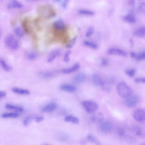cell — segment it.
Masks as SVG:
<instances>
[{
  "mask_svg": "<svg viewBox=\"0 0 145 145\" xmlns=\"http://www.w3.org/2000/svg\"><path fill=\"white\" fill-rule=\"evenodd\" d=\"M27 1H31V0H27Z\"/></svg>",
  "mask_w": 145,
  "mask_h": 145,
  "instance_id": "47",
  "label": "cell"
},
{
  "mask_svg": "<svg viewBox=\"0 0 145 145\" xmlns=\"http://www.w3.org/2000/svg\"><path fill=\"white\" fill-rule=\"evenodd\" d=\"M117 90L119 95L124 98H127L131 96L133 92L131 88L123 82H121L118 83Z\"/></svg>",
  "mask_w": 145,
  "mask_h": 145,
  "instance_id": "1",
  "label": "cell"
},
{
  "mask_svg": "<svg viewBox=\"0 0 145 145\" xmlns=\"http://www.w3.org/2000/svg\"><path fill=\"white\" fill-rule=\"evenodd\" d=\"M139 101V97L137 96L131 95L127 97L124 101V103L127 107L129 108L133 107L137 105Z\"/></svg>",
  "mask_w": 145,
  "mask_h": 145,
  "instance_id": "5",
  "label": "cell"
},
{
  "mask_svg": "<svg viewBox=\"0 0 145 145\" xmlns=\"http://www.w3.org/2000/svg\"><path fill=\"white\" fill-rule=\"evenodd\" d=\"M69 1V0H64L62 4V6L63 8H65L67 7Z\"/></svg>",
  "mask_w": 145,
  "mask_h": 145,
  "instance_id": "42",
  "label": "cell"
},
{
  "mask_svg": "<svg viewBox=\"0 0 145 145\" xmlns=\"http://www.w3.org/2000/svg\"><path fill=\"white\" fill-rule=\"evenodd\" d=\"M1 32H0V37H1Z\"/></svg>",
  "mask_w": 145,
  "mask_h": 145,
  "instance_id": "46",
  "label": "cell"
},
{
  "mask_svg": "<svg viewBox=\"0 0 145 145\" xmlns=\"http://www.w3.org/2000/svg\"><path fill=\"white\" fill-rule=\"evenodd\" d=\"M13 92L20 95H29L30 92L28 90L18 88L17 87L13 88L12 89Z\"/></svg>",
  "mask_w": 145,
  "mask_h": 145,
  "instance_id": "19",
  "label": "cell"
},
{
  "mask_svg": "<svg viewBox=\"0 0 145 145\" xmlns=\"http://www.w3.org/2000/svg\"><path fill=\"white\" fill-rule=\"evenodd\" d=\"M112 123L109 121H106L101 124L100 129L102 132L107 133L109 132L112 130Z\"/></svg>",
  "mask_w": 145,
  "mask_h": 145,
  "instance_id": "12",
  "label": "cell"
},
{
  "mask_svg": "<svg viewBox=\"0 0 145 145\" xmlns=\"http://www.w3.org/2000/svg\"><path fill=\"white\" fill-rule=\"evenodd\" d=\"M38 55L34 52H30L27 55V58L30 60H34L37 58Z\"/></svg>",
  "mask_w": 145,
  "mask_h": 145,
  "instance_id": "32",
  "label": "cell"
},
{
  "mask_svg": "<svg viewBox=\"0 0 145 145\" xmlns=\"http://www.w3.org/2000/svg\"><path fill=\"white\" fill-rule=\"evenodd\" d=\"M78 12L79 14L82 15L92 16L95 14V13L94 11L85 9H80Z\"/></svg>",
  "mask_w": 145,
  "mask_h": 145,
  "instance_id": "28",
  "label": "cell"
},
{
  "mask_svg": "<svg viewBox=\"0 0 145 145\" xmlns=\"http://www.w3.org/2000/svg\"><path fill=\"white\" fill-rule=\"evenodd\" d=\"M53 26L55 35L63 34L66 32V26L61 20H58L54 23Z\"/></svg>",
  "mask_w": 145,
  "mask_h": 145,
  "instance_id": "3",
  "label": "cell"
},
{
  "mask_svg": "<svg viewBox=\"0 0 145 145\" xmlns=\"http://www.w3.org/2000/svg\"><path fill=\"white\" fill-rule=\"evenodd\" d=\"M61 54V51L59 49L54 50L49 54L47 59L48 63L53 62Z\"/></svg>",
  "mask_w": 145,
  "mask_h": 145,
  "instance_id": "9",
  "label": "cell"
},
{
  "mask_svg": "<svg viewBox=\"0 0 145 145\" xmlns=\"http://www.w3.org/2000/svg\"><path fill=\"white\" fill-rule=\"evenodd\" d=\"M104 119L103 114L101 112L98 113L94 114L91 118L92 122L95 123H99L102 122Z\"/></svg>",
  "mask_w": 145,
  "mask_h": 145,
  "instance_id": "10",
  "label": "cell"
},
{
  "mask_svg": "<svg viewBox=\"0 0 145 145\" xmlns=\"http://www.w3.org/2000/svg\"><path fill=\"white\" fill-rule=\"evenodd\" d=\"M54 72L52 71H46L40 73L39 75L40 76L45 78H51L55 75Z\"/></svg>",
  "mask_w": 145,
  "mask_h": 145,
  "instance_id": "24",
  "label": "cell"
},
{
  "mask_svg": "<svg viewBox=\"0 0 145 145\" xmlns=\"http://www.w3.org/2000/svg\"><path fill=\"white\" fill-rule=\"evenodd\" d=\"M133 117L134 119L137 122L140 123L144 122L145 119L144 111L142 109L137 110L134 113Z\"/></svg>",
  "mask_w": 145,
  "mask_h": 145,
  "instance_id": "7",
  "label": "cell"
},
{
  "mask_svg": "<svg viewBox=\"0 0 145 145\" xmlns=\"http://www.w3.org/2000/svg\"><path fill=\"white\" fill-rule=\"evenodd\" d=\"M137 61L144 60L145 59V52L144 51L141 52L139 54H137L136 58H135Z\"/></svg>",
  "mask_w": 145,
  "mask_h": 145,
  "instance_id": "31",
  "label": "cell"
},
{
  "mask_svg": "<svg viewBox=\"0 0 145 145\" xmlns=\"http://www.w3.org/2000/svg\"><path fill=\"white\" fill-rule=\"evenodd\" d=\"M83 43L85 46L93 49H96L98 48V46L96 44L87 40H85Z\"/></svg>",
  "mask_w": 145,
  "mask_h": 145,
  "instance_id": "26",
  "label": "cell"
},
{
  "mask_svg": "<svg viewBox=\"0 0 145 145\" xmlns=\"http://www.w3.org/2000/svg\"><path fill=\"white\" fill-rule=\"evenodd\" d=\"M86 78L85 75L83 73L77 74L74 78V82L77 83H82L85 81Z\"/></svg>",
  "mask_w": 145,
  "mask_h": 145,
  "instance_id": "16",
  "label": "cell"
},
{
  "mask_svg": "<svg viewBox=\"0 0 145 145\" xmlns=\"http://www.w3.org/2000/svg\"><path fill=\"white\" fill-rule=\"evenodd\" d=\"M145 4L144 2L142 3L140 6V10L143 13H144L145 11Z\"/></svg>",
  "mask_w": 145,
  "mask_h": 145,
  "instance_id": "41",
  "label": "cell"
},
{
  "mask_svg": "<svg viewBox=\"0 0 145 145\" xmlns=\"http://www.w3.org/2000/svg\"><path fill=\"white\" fill-rule=\"evenodd\" d=\"M133 35L136 37L143 38L145 36V28L143 26L138 28L134 31Z\"/></svg>",
  "mask_w": 145,
  "mask_h": 145,
  "instance_id": "13",
  "label": "cell"
},
{
  "mask_svg": "<svg viewBox=\"0 0 145 145\" xmlns=\"http://www.w3.org/2000/svg\"><path fill=\"white\" fill-rule=\"evenodd\" d=\"M4 42L6 46L9 49L15 50L19 48L18 40L13 35L9 34L7 36L5 39Z\"/></svg>",
  "mask_w": 145,
  "mask_h": 145,
  "instance_id": "2",
  "label": "cell"
},
{
  "mask_svg": "<svg viewBox=\"0 0 145 145\" xmlns=\"http://www.w3.org/2000/svg\"><path fill=\"white\" fill-rule=\"evenodd\" d=\"M65 120L66 122H70L74 124H78L79 123V120L78 118L71 116L66 117Z\"/></svg>",
  "mask_w": 145,
  "mask_h": 145,
  "instance_id": "23",
  "label": "cell"
},
{
  "mask_svg": "<svg viewBox=\"0 0 145 145\" xmlns=\"http://www.w3.org/2000/svg\"><path fill=\"white\" fill-rule=\"evenodd\" d=\"M117 132L118 135L120 137H123L124 136L125 134V131L122 127H119L117 129Z\"/></svg>",
  "mask_w": 145,
  "mask_h": 145,
  "instance_id": "34",
  "label": "cell"
},
{
  "mask_svg": "<svg viewBox=\"0 0 145 145\" xmlns=\"http://www.w3.org/2000/svg\"><path fill=\"white\" fill-rule=\"evenodd\" d=\"M125 72L128 76L131 78H132L135 75L136 72L135 70L134 69H129L126 70Z\"/></svg>",
  "mask_w": 145,
  "mask_h": 145,
  "instance_id": "30",
  "label": "cell"
},
{
  "mask_svg": "<svg viewBox=\"0 0 145 145\" xmlns=\"http://www.w3.org/2000/svg\"><path fill=\"white\" fill-rule=\"evenodd\" d=\"M19 114L16 113H5L2 114L1 117L3 118H16L19 117Z\"/></svg>",
  "mask_w": 145,
  "mask_h": 145,
  "instance_id": "22",
  "label": "cell"
},
{
  "mask_svg": "<svg viewBox=\"0 0 145 145\" xmlns=\"http://www.w3.org/2000/svg\"><path fill=\"white\" fill-rule=\"evenodd\" d=\"M94 28L93 27H90L86 32L85 36L86 37L89 38L94 33Z\"/></svg>",
  "mask_w": 145,
  "mask_h": 145,
  "instance_id": "33",
  "label": "cell"
},
{
  "mask_svg": "<svg viewBox=\"0 0 145 145\" xmlns=\"http://www.w3.org/2000/svg\"><path fill=\"white\" fill-rule=\"evenodd\" d=\"M5 107L8 109L14 110L17 112L21 113L23 111V109L22 107L13 105L11 104H7L5 106Z\"/></svg>",
  "mask_w": 145,
  "mask_h": 145,
  "instance_id": "18",
  "label": "cell"
},
{
  "mask_svg": "<svg viewBox=\"0 0 145 145\" xmlns=\"http://www.w3.org/2000/svg\"><path fill=\"white\" fill-rule=\"evenodd\" d=\"M71 53V52L69 50L66 52L63 57V60L64 62L66 63H68L69 62Z\"/></svg>",
  "mask_w": 145,
  "mask_h": 145,
  "instance_id": "35",
  "label": "cell"
},
{
  "mask_svg": "<svg viewBox=\"0 0 145 145\" xmlns=\"http://www.w3.org/2000/svg\"><path fill=\"white\" fill-rule=\"evenodd\" d=\"M129 42L130 45L132 47L133 46L134 44L133 40L132 39H130V40Z\"/></svg>",
  "mask_w": 145,
  "mask_h": 145,
  "instance_id": "45",
  "label": "cell"
},
{
  "mask_svg": "<svg viewBox=\"0 0 145 145\" xmlns=\"http://www.w3.org/2000/svg\"><path fill=\"white\" fill-rule=\"evenodd\" d=\"M134 82L136 83H145V78L144 77H139L134 79Z\"/></svg>",
  "mask_w": 145,
  "mask_h": 145,
  "instance_id": "37",
  "label": "cell"
},
{
  "mask_svg": "<svg viewBox=\"0 0 145 145\" xmlns=\"http://www.w3.org/2000/svg\"><path fill=\"white\" fill-rule=\"evenodd\" d=\"M22 7L23 5L21 2L16 0H13L8 4L7 8L9 9L20 8H22Z\"/></svg>",
  "mask_w": 145,
  "mask_h": 145,
  "instance_id": "15",
  "label": "cell"
},
{
  "mask_svg": "<svg viewBox=\"0 0 145 145\" xmlns=\"http://www.w3.org/2000/svg\"><path fill=\"white\" fill-rule=\"evenodd\" d=\"M56 105L54 103H49L44 107L42 112L44 113H50L54 111L56 108Z\"/></svg>",
  "mask_w": 145,
  "mask_h": 145,
  "instance_id": "14",
  "label": "cell"
},
{
  "mask_svg": "<svg viewBox=\"0 0 145 145\" xmlns=\"http://www.w3.org/2000/svg\"><path fill=\"white\" fill-rule=\"evenodd\" d=\"M107 53L108 55H116L123 57H126L127 55V53L124 50L117 48L109 49L108 50Z\"/></svg>",
  "mask_w": 145,
  "mask_h": 145,
  "instance_id": "6",
  "label": "cell"
},
{
  "mask_svg": "<svg viewBox=\"0 0 145 145\" xmlns=\"http://www.w3.org/2000/svg\"><path fill=\"white\" fill-rule=\"evenodd\" d=\"M137 54L134 52L133 51H131L130 53V56L131 58L133 59H135L136 58V56Z\"/></svg>",
  "mask_w": 145,
  "mask_h": 145,
  "instance_id": "44",
  "label": "cell"
},
{
  "mask_svg": "<svg viewBox=\"0 0 145 145\" xmlns=\"http://www.w3.org/2000/svg\"><path fill=\"white\" fill-rule=\"evenodd\" d=\"M82 105L86 112L88 113H92L95 112L97 109V104L93 101H84L82 102Z\"/></svg>",
  "mask_w": 145,
  "mask_h": 145,
  "instance_id": "4",
  "label": "cell"
},
{
  "mask_svg": "<svg viewBox=\"0 0 145 145\" xmlns=\"http://www.w3.org/2000/svg\"><path fill=\"white\" fill-rule=\"evenodd\" d=\"M87 139L88 140L91 142H97V141L95 138L91 135H89L88 136Z\"/></svg>",
  "mask_w": 145,
  "mask_h": 145,
  "instance_id": "38",
  "label": "cell"
},
{
  "mask_svg": "<svg viewBox=\"0 0 145 145\" xmlns=\"http://www.w3.org/2000/svg\"><path fill=\"white\" fill-rule=\"evenodd\" d=\"M0 65L3 69L6 72H10L12 70L11 67L8 65L5 61L3 59H0Z\"/></svg>",
  "mask_w": 145,
  "mask_h": 145,
  "instance_id": "20",
  "label": "cell"
},
{
  "mask_svg": "<svg viewBox=\"0 0 145 145\" xmlns=\"http://www.w3.org/2000/svg\"><path fill=\"white\" fill-rule=\"evenodd\" d=\"M108 60L106 59L103 58L101 60V65L103 66H106L108 65Z\"/></svg>",
  "mask_w": 145,
  "mask_h": 145,
  "instance_id": "39",
  "label": "cell"
},
{
  "mask_svg": "<svg viewBox=\"0 0 145 145\" xmlns=\"http://www.w3.org/2000/svg\"><path fill=\"white\" fill-rule=\"evenodd\" d=\"M6 96V93L3 91H0V99L5 97Z\"/></svg>",
  "mask_w": 145,
  "mask_h": 145,
  "instance_id": "43",
  "label": "cell"
},
{
  "mask_svg": "<svg viewBox=\"0 0 145 145\" xmlns=\"http://www.w3.org/2000/svg\"><path fill=\"white\" fill-rule=\"evenodd\" d=\"M134 131L136 135L141 138H144V135L143 131L139 127H136L134 128Z\"/></svg>",
  "mask_w": 145,
  "mask_h": 145,
  "instance_id": "27",
  "label": "cell"
},
{
  "mask_svg": "<svg viewBox=\"0 0 145 145\" xmlns=\"http://www.w3.org/2000/svg\"><path fill=\"white\" fill-rule=\"evenodd\" d=\"M60 89L65 91L73 92H74L76 90L75 87L68 84H64L60 87Z\"/></svg>",
  "mask_w": 145,
  "mask_h": 145,
  "instance_id": "17",
  "label": "cell"
},
{
  "mask_svg": "<svg viewBox=\"0 0 145 145\" xmlns=\"http://www.w3.org/2000/svg\"><path fill=\"white\" fill-rule=\"evenodd\" d=\"M123 19L124 21L129 23L133 24L136 21L135 17L132 15H126L124 16Z\"/></svg>",
  "mask_w": 145,
  "mask_h": 145,
  "instance_id": "21",
  "label": "cell"
},
{
  "mask_svg": "<svg viewBox=\"0 0 145 145\" xmlns=\"http://www.w3.org/2000/svg\"><path fill=\"white\" fill-rule=\"evenodd\" d=\"M33 119V118L30 116H28L25 118L23 121L24 125L25 126H28Z\"/></svg>",
  "mask_w": 145,
  "mask_h": 145,
  "instance_id": "36",
  "label": "cell"
},
{
  "mask_svg": "<svg viewBox=\"0 0 145 145\" xmlns=\"http://www.w3.org/2000/svg\"><path fill=\"white\" fill-rule=\"evenodd\" d=\"M14 32L16 36L19 38L22 37L24 35L23 30L19 27H16L14 29Z\"/></svg>",
  "mask_w": 145,
  "mask_h": 145,
  "instance_id": "25",
  "label": "cell"
},
{
  "mask_svg": "<svg viewBox=\"0 0 145 145\" xmlns=\"http://www.w3.org/2000/svg\"><path fill=\"white\" fill-rule=\"evenodd\" d=\"M44 118L42 117H38L35 118V120L37 123H39L44 120Z\"/></svg>",
  "mask_w": 145,
  "mask_h": 145,
  "instance_id": "40",
  "label": "cell"
},
{
  "mask_svg": "<svg viewBox=\"0 0 145 145\" xmlns=\"http://www.w3.org/2000/svg\"><path fill=\"white\" fill-rule=\"evenodd\" d=\"M77 37H74L67 44L66 47L67 48L70 49L72 48L75 45L77 39Z\"/></svg>",
  "mask_w": 145,
  "mask_h": 145,
  "instance_id": "29",
  "label": "cell"
},
{
  "mask_svg": "<svg viewBox=\"0 0 145 145\" xmlns=\"http://www.w3.org/2000/svg\"><path fill=\"white\" fill-rule=\"evenodd\" d=\"M80 67V64L77 63L68 68L62 69L61 71V72L63 73L67 74L77 72L79 69Z\"/></svg>",
  "mask_w": 145,
  "mask_h": 145,
  "instance_id": "8",
  "label": "cell"
},
{
  "mask_svg": "<svg viewBox=\"0 0 145 145\" xmlns=\"http://www.w3.org/2000/svg\"><path fill=\"white\" fill-rule=\"evenodd\" d=\"M92 80L93 83L98 86H103L105 84L102 79L97 74H94L92 75Z\"/></svg>",
  "mask_w": 145,
  "mask_h": 145,
  "instance_id": "11",
  "label": "cell"
}]
</instances>
